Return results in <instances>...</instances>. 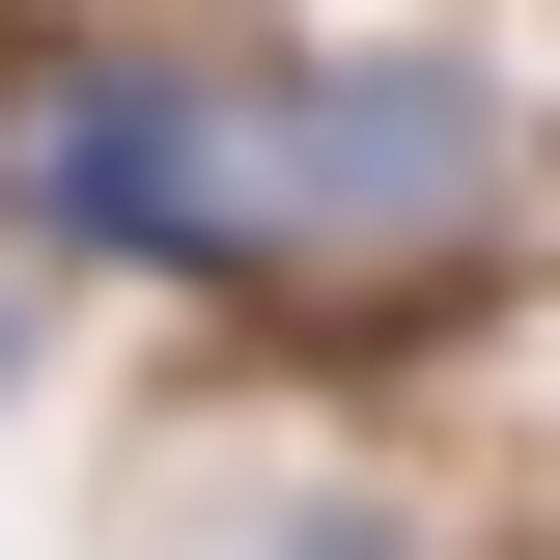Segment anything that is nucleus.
Instances as JSON below:
<instances>
[{"label": "nucleus", "instance_id": "nucleus-2", "mask_svg": "<svg viewBox=\"0 0 560 560\" xmlns=\"http://www.w3.org/2000/svg\"><path fill=\"white\" fill-rule=\"evenodd\" d=\"M477 84H448V57H393V84H280V113H253V168H280V224H393V253H420V224H448V197H477Z\"/></svg>", "mask_w": 560, "mask_h": 560}, {"label": "nucleus", "instance_id": "nucleus-3", "mask_svg": "<svg viewBox=\"0 0 560 560\" xmlns=\"http://www.w3.org/2000/svg\"><path fill=\"white\" fill-rule=\"evenodd\" d=\"M308 560H364V533H308Z\"/></svg>", "mask_w": 560, "mask_h": 560}, {"label": "nucleus", "instance_id": "nucleus-1", "mask_svg": "<svg viewBox=\"0 0 560 560\" xmlns=\"http://www.w3.org/2000/svg\"><path fill=\"white\" fill-rule=\"evenodd\" d=\"M28 224H57V253H140V280H224V253L280 224V168H253V113H224V84L84 57L57 113H28Z\"/></svg>", "mask_w": 560, "mask_h": 560}]
</instances>
